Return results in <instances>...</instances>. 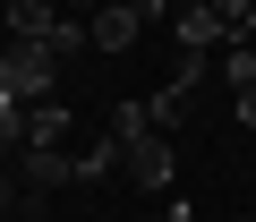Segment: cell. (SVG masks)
Instances as JSON below:
<instances>
[{
	"instance_id": "6da1fadb",
	"label": "cell",
	"mask_w": 256,
	"mask_h": 222,
	"mask_svg": "<svg viewBox=\"0 0 256 222\" xmlns=\"http://www.w3.org/2000/svg\"><path fill=\"white\" fill-rule=\"evenodd\" d=\"M0 86H9L18 102H52V86H60V52H52V43H9V52H0Z\"/></svg>"
},
{
	"instance_id": "7a4b0ae2",
	"label": "cell",
	"mask_w": 256,
	"mask_h": 222,
	"mask_svg": "<svg viewBox=\"0 0 256 222\" xmlns=\"http://www.w3.org/2000/svg\"><path fill=\"white\" fill-rule=\"evenodd\" d=\"M0 18H9V34H18V43H52V34H60V18H68V0H0Z\"/></svg>"
},
{
	"instance_id": "3957f363",
	"label": "cell",
	"mask_w": 256,
	"mask_h": 222,
	"mask_svg": "<svg viewBox=\"0 0 256 222\" xmlns=\"http://www.w3.org/2000/svg\"><path fill=\"white\" fill-rule=\"evenodd\" d=\"M86 34H94V52H128L146 34V9H128V0H102V9L86 18Z\"/></svg>"
},
{
	"instance_id": "277c9868",
	"label": "cell",
	"mask_w": 256,
	"mask_h": 222,
	"mask_svg": "<svg viewBox=\"0 0 256 222\" xmlns=\"http://www.w3.org/2000/svg\"><path fill=\"white\" fill-rule=\"evenodd\" d=\"M18 180L26 188H68L77 180V154L68 146H18Z\"/></svg>"
},
{
	"instance_id": "5b68a950",
	"label": "cell",
	"mask_w": 256,
	"mask_h": 222,
	"mask_svg": "<svg viewBox=\"0 0 256 222\" xmlns=\"http://www.w3.org/2000/svg\"><path fill=\"white\" fill-rule=\"evenodd\" d=\"M171 43H180V52H214V43H230V26L214 18V0H196V9L171 18Z\"/></svg>"
},
{
	"instance_id": "8992f818",
	"label": "cell",
	"mask_w": 256,
	"mask_h": 222,
	"mask_svg": "<svg viewBox=\"0 0 256 222\" xmlns=\"http://www.w3.org/2000/svg\"><path fill=\"white\" fill-rule=\"evenodd\" d=\"M128 188H171V137H146V146H128Z\"/></svg>"
},
{
	"instance_id": "52a82bcc",
	"label": "cell",
	"mask_w": 256,
	"mask_h": 222,
	"mask_svg": "<svg viewBox=\"0 0 256 222\" xmlns=\"http://www.w3.org/2000/svg\"><path fill=\"white\" fill-rule=\"evenodd\" d=\"M120 154L128 146H146V137H162V120H154V102H111V128H102Z\"/></svg>"
},
{
	"instance_id": "ba28073f",
	"label": "cell",
	"mask_w": 256,
	"mask_h": 222,
	"mask_svg": "<svg viewBox=\"0 0 256 222\" xmlns=\"http://www.w3.org/2000/svg\"><path fill=\"white\" fill-rule=\"evenodd\" d=\"M26 146H68V111L60 102H34L26 111Z\"/></svg>"
},
{
	"instance_id": "9c48e42d",
	"label": "cell",
	"mask_w": 256,
	"mask_h": 222,
	"mask_svg": "<svg viewBox=\"0 0 256 222\" xmlns=\"http://www.w3.org/2000/svg\"><path fill=\"white\" fill-rule=\"evenodd\" d=\"M222 86H230V94H239V86H256V52H248V43H230V52H222Z\"/></svg>"
},
{
	"instance_id": "30bf717a",
	"label": "cell",
	"mask_w": 256,
	"mask_h": 222,
	"mask_svg": "<svg viewBox=\"0 0 256 222\" xmlns=\"http://www.w3.org/2000/svg\"><path fill=\"white\" fill-rule=\"evenodd\" d=\"M248 9H256V0H214V18H222V26H230V34H239V26H248Z\"/></svg>"
},
{
	"instance_id": "8fae6325",
	"label": "cell",
	"mask_w": 256,
	"mask_h": 222,
	"mask_svg": "<svg viewBox=\"0 0 256 222\" xmlns=\"http://www.w3.org/2000/svg\"><path fill=\"white\" fill-rule=\"evenodd\" d=\"M230 102H239V128H256V86H239Z\"/></svg>"
},
{
	"instance_id": "7c38bea8",
	"label": "cell",
	"mask_w": 256,
	"mask_h": 222,
	"mask_svg": "<svg viewBox=\"0 0 256 222\" xmlns=\"http://www.w3.org/2000/svg\"><path fill=\"white\" fill-rule=\"evenodd\" d=\"M162 222H196V214H188V205H171V214H162Z\"/></svg>"
},
{
	"instance_id": "4fadbf2b",
	"label": "cell",
	"mask_w": 256,
	"mask_h": 222,
	"mask_svg": "<svg viewBox=\"0 0 256 222\" xmlns=\"http://www.w3.org/2000/svg\"><path fill=\"white\" fill-rule=\"evenodd\" d=\"M128 9H146V0H128Z\"/></svg>"
},
{
	"instance_id": "5bb4252c",
	"label": "cell",
	"mask_w": 256,
	"mask_h": 222,
	"mask_svg": "<svg viewBox=\"0 0 256 222\" xmlns=\"http://www.w3.org/2000/svg\"><path fill=\"white\" fill-rule=\"evenodd\" d=\"M239 222H256V214H239Z\"/></svg>"
}]
</instances>
